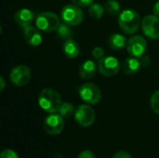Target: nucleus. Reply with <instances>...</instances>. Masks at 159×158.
<instances>
[{"instance_id":"8","label":"nucleus","mask_w":159,"mask_h":158,"mask_svg":"<svg viewBox=\"0 0 159 158\" xmlns=\"http://www.w3.org/2000/svg\"><path fill=\"white\" fill-rule=\"evenodd\" d=\"M98 70L103 76H114L120 70V63L116 57L104 56L102 59L98 61Z\"/></svg>"},{"instance_id":"25","label":"nucleus","mask_w":159,"mask_h":158,"mask_svg":"<svg viewBox=\"0 0 159 158\" xmlns=\"http://www.w3.org/2000/svg\"><path fill=\"white\" fill-rule=\"evenodd\" d=\"M93 1L94 0H72V2L75 4V5H76V6H78V7H89L90 5H92L93 4Z\"/></svg>"},{"instance_id":"9","label":"nucleus","mask_w":159,"mask_h":158,"mask_svg":"<svg viewBox=\"0 0 159 158\" xmlns=\"http://www.w3.org/2000/svg\"><path fill=\"white\" fill-rule=\"evenodd\" d=\"M147 49V43L141 35H134L128 39L127 50L131 57L141 58L144 55Z\"/></svg>"},{"instance_id":"22","label":"nucleus","mask_w":159,"mask_h":158,"mask_svg":"<svg viewBox=\"0 0 159 158\" xmlns=\"http://www.w3.org/2000/svg\"><path fill=\"white\" fill-rule=\"evenodd\" d=\"M150 105H151V108L152 110L156 113L159 115V89L157 90L151 97L150 99Z\"/></svg>"},{"instance_id":"30","label":"nucleus","mask_w":159,"mask_h":158,"mask_svg":"<svg viewBox=\"0 0 159 158\" xmlns=\"http://www.w3.org/2000/svg\"><path fill=\"white\" fill-rule=\"evenodd\" d=\"M0 82H1V91L4 89V88H5V80H4V77L3 76H1L0 77Z\"/></svg>"},{"instance_id":"3","label":"nucleus","mask_w":159,"mask_h":158,"mask_svg":"<svg viewBox=\"0 0 159 158\" xmlns=\"http://www.w3.org/2000/svg\"><path fill=\"white\" fill-rule=\"evenodd\" d=\"M60 23V19L54 12L45 11L40 12L35 16V26L44 33H51L56 31Z\"/></svg>"},{"instance_id":"13","label":"nucleus","mask_w":159,"mask_h":158,"mask_svg":"<svg viewBox=\"0 0 159 158\" xmlns=\"http://www.w3.org/2000/svg\"><path fill=\"white\" fill-rule=\"evenodd\" d=\"M23 34L26 43L31 47H38L42 43V34L37 27L31 25L23 29Z\"/></svg>"},{"instance_id":"20","label":"nucleus","mask_w":159,"mask_h":158,"mask_svg":"<svg viewBox=\"0 0 159 158\" xmlns=\"http://www.w3.org/2000/svg\"><path fill=\"white\" fill-rule=\"evenodd\" d=\"M75 107L71 102H62L60 109H59V114L63 117V118H70L73 115H75Z\"/></svg>"},{"instance_id":"17","label":"nucleus","mask_w":159,"mask_h":158,"mask_svg":"<svg viewBox=\"0 0 159 158\" xmlns=\"http://www.w3.org/2000/svg\"><path fill=\"white\" fill-rule=\"evenodd\" d=\"M79 52H80V47L75 40L73 39L65 40L63 44V53L67 58L75 59L79 55Z\"/></svg>"},{"instance_id":"26","label":"nucleus","mask_w":159,"mask_h":158,"mask_svg":"<svg viewBox=\"0 0 159 158\" xmlns=\"http://www.w3.org/2000/svg\"><path fill=\"white\" fill-rule=\"evenodd\" d=\"M77 158H96V156L93 154V152H91L89 150H85L78 155Z\"/></svg>"},{"instance_id":"18","label":"nucleus","mask_w":159,"mask_h":158,"mask_svg":"<svg viewBox=\"0 0 159 158\" xmlns=\"http://www.w3.org/2000/svg\"><path fill=\"white\" fill-rule=\"evenodd\" d=\"M56 31H57V35L62 40L71 39L73 34H74L72 26L68 25V24H66L64 22L60 23V25H59V27H58V29Z\"/></svg>"},{"instance_id":"19","label":"nucleus","mask_w":159,"mask_h":158,"mask_svg":"<svg viewBox=\"0 0 159 158\" xmlns=\"http://www.w3.org/2000/svg\"><path fill=\"white\" fill-rule=\"evenodd\" d=\"M105 11L112 16H117L120 14V4L116 0H107L104 5Z\"/></svg>"},{"instance_id":"29","label":"nucleus","mask_w":159,"mask_h":158,"mask_svg":"<svg viewBox=\"0 0 159 158\" xmlns=\"http://www.w3.org/2000/svg\"><path fill=\"white\" fill-rule=\"evenodd\" d=\"M153 12H154V15H156L157 17L159 18V1L157 2L154 7H153Z\"/></svg>"},{"instance_id":"28","label":"nucleus","mask_w":159,"mask_h":158,"mask_svg":"<svg viewBox=\"0 0 159 158\" xmlns=\"http://www.w3.org/2000/svg\"><path fill=\"white\" fill-rule=\"evenodd\" d=\"M140 61H141V63H142V65L143 66V67H146V66H148L149 65V63H150V59L148 58V57H146V56H143V57H141L140 58Z\"/></svg>"},{"instance_id":"14","label":"nucleus","mask_w":159,"mask_h":158,"mask_svg":"<svg viewBox=\"0 0 159 158\" xmlns=\"http://www.w3.org/2000/svg\"><path fill=\"white\" fill-rule=\"evenodd\" d=\"M98 64L94 61L87 60L85 61L79 68V75L83 79H90L94 77V75L97 73Z\"/></svg>"},{"instance_id":"6","label":"nucleus","mask_w":159,"mask_h":158,"mask_svg":"<svg viewBox=\"0 0 159 158\" xmlns=\"http://www.w3.org/2000/svg\"><path fill=\"white\" fill-rule=\"evenodd\" d=\"M95 112L89 106V104H81L75 108V120L76 123L83 128L90 127L95 121Z\"/></svg>"},{"instance_id":"12","label":"nucleus","mask_w":159,"mask_h":158,"mask_svg":"<svg viewBox=\"0 0 159 158\" xmlns=\"http://www.w3.org/2000/svg\"><path fill=\"white\" fill-rule=\"evenodd\" d=\"M34 19H35L34 13L28 8H20V9L17 10L14 15L15 22L21 29H25V28L31 26V24Z\"/></svg>"},{"instance_id":"7","label":"nucleus","mask_w":159,"mask_h":158,"mask_svg":"<svg viewBox=\"0 0 159 158\" xmlns=\"http://www.w3.org/2000/svg\"><path fill=\"white\" fill-rule=\"evenodd\" d=\"M43 127L48 134L51 136L59 135L64 129V118L60 114H49L45 118Z\"/></svg>"},{"instance_id":"23","label":"nucleus","mask_w":159,"mask_h":158,"mask_svg":"<svg viewBox=\"0 0 159 158\" xmlns=\"http://www.w3.org/2000/svg\"><path fill=\"white\" fill-rule=\"evenodd\" d=\"M0 158H19V156L11 149H5L4 151H2Z\"/></svg>"},{"instance_id":"5","label":"nucleus","mask_w":159,"mask_h":158,"mask_svg":"<svg viewBox=\"0 0 159 158\" xmlns=\"http://www.w3.org/2000/svg\"><path fill=\"white\" fill-rule=\"evenodd\" d=\"M79 96L83 102L89 105L98 104L102 99V93L95 84L93 83H86L79 88Z\"/></svg>"},{"instance_id":"10","label":"nucleus","mask_w":159,"mask_h":158,"mask_svg":"<svg viewBox=\"0 0 159 158\" xmlns=\"http://www.w3.org/2000/svg\"><path fill=\"white\" fill-rule=\"evenodd\" d=\"M143 34L150 39H159V18L156 15H147L142 20Z\"/></svg>"},{"instance_id":"4","label":"nucleus","mask_w":159,"mask_h":158,"mask_svg":"<svg viewBox=\"0 0 159 158\" xmlns=\"http://www.w3.org/2000/svg\"><path fill=\"white\" fill-rule=\"evenodd\" d=\"M61 19L62 22L71 25V26H77L79 25L84 20V13L80 7L73 4V5H66L62 7L61 11Z\"/></svg>"},{"instance_id":"24","label":"nucleus","mask_w":159,"mask_h":158,"mask_svg":"<svg viewBox=\"0 0 159 158\" xmlns=\"http://www.w3.org/2000/svg\"><path fill=\"white\" fill-rule=\"evenodd\" d=\"M92 56L95 60L100 61L101 59H102L104 57V50L100 47H94L92 50Z\"/></svg>"},{"instance_id":"2","label":"nucleus","mask_w":159,"mask_h":158,"mask_svg":"<svg viewBox=\"0 0 159 158\" xmlns=\"http://www.w3.org/2000/svg\"><path fill=\"white\" fill-rule=\"evenodd\" d=\"M118 24L125 34H133L140 29L142 20L137 11L133 9H125L119 14Z\"/></svg>"},{"instance_id":"1","label":"nucleus","mask_w":159,"mask_h":158,"mask_svg":"<svg viewBox=\"0 0 159 158\" xmlns=\"http://www.w3.org/2000/svg\"><path fill=\"white\" fill-rule=\"evenodd\" d=\"M61 103L60 94L52 88H45L39 93L38 104L42 110L48 114L59 112Z\"/></svg>"},{"instance_id":"15","label":"nucleus","mask_w":159,"mask_h":158,"mask_svg":"<svg viewBox=\"0 0 159 158\" xmlns=\"http://www.w3.org/2000/svg\"><path fill=\"white\" fill-rule=\"evenodd\" d=\"M142 63L141 61L138 58H129L126 59L122 64V69L124 71V73L128 75H131L136 74L137 72H139V70L142 67Z\"/></svg>"},{"instance_id":"21","label":"nucleus","mask_w":159,"mask_h":158,"mask_svg":"<svg viewBox=\"0 0 159 158\" xmlns=\"http://www.w3.org/2000/svg\"><path fill=\"white\" fill-rule=\"evenodd\" d=\"M104 7H102L101 4H96L93 3L92 5L89 6V13L90 15L91 18L95 19V20H99L102 17L103 12H104Z\"/></svg>"},{"instance_id":"16","label":"nucleus","mask_w":159,"mask_h":158,"mask_svg":"<svg viewBox=\"0 0 159 158\" xmlns=\"http://www.w3.org/2000/svg\"><path fill=\"white\" fill-rule=\"evenodd\" d=\"M128 40L125 35L120 34H113L109 36L108 44L109 47L115 50H121L127 47Z\"/></svg>"},{"instance_id":"11","label":"nucleus","mask_w":159,"mask_h":158,"mask_svg":"<svg viewBox=\"0 0 159 158\" xmlns=\"http://www.w3.org/2000/svg\"><path fill=\"white\" fill-rule=\"evenodd\" d=\"M31 70L26 65H18L14 67L9 74L12 84L18 87H22L28 84L31 79Z\"/></svg>"},{"instance_id":"27","label":"nucleus","mask_w":159,"mask_h":158,"mask_svg":"<svg viewBox=\"0 0 159 158\" xmlns=\"http://www.w3.org/2000/svg\"><path fill=\"white\" fill-rule=\"evenodd\" d=\"M112 158H132L130 154L126 152V151H119L117 153H116Z\"/></svg>"}]
</instances>
